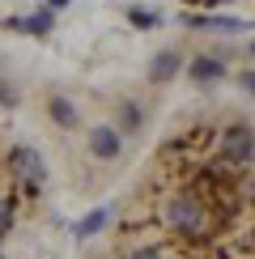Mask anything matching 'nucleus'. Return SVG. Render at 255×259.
Instances as JSON below:
<instances>
[{"label":"nucleus","mask_w":255,"mask_h":259,"mask_svg":"<svg viewBox=\"0 0 255 259\" xmlns=\"http://www.w3.org/2000/svg\"><path fill=\"white\" fill-rule=\"evenodd\" d=\"M5 170H9V179H13V187L21 191V196H38V191L47 187V161H42V153L30 149V145H13L9 149Z\"/></svg>","instance_id":"nucleus-2"},{"label":"nucleus","mask_w":255,"mask_h":259,"mask_svg":"<svg viewBox=\"0 0 255 259\" xmlns=\"http://www.w3.org/2000/svg\"><path fill=\"white\" fill-rule=\"evenodd\" d=\"M5 26H9V30H21V34L42 38V34H51V30H56V17H51V9H42V13H34V17H9Z\"/></svg>","instance_id":"nucleus-6"},{"label":"nucleus","mask_w":255,"mask_h":259,"mask_svg":"<svg viewBox=\"0 0 255 259\" xmlns=\"http://www.w3.org/2000/svg\"><path fill=\"white\" fill-rule=\"evenodd\" d=\"M247 56H251V60H255V42H251V51H247Z\"/></svg>","instance_id":"nucleus-15"},{"label":"nucleus","mask_w":255,"mask_h":259,"mask_svg":"<svg viewBox=\"0 0 255 259\" xmlns=\"http://www.w3.org/2000/svg\"><path fill=\"white\" fill-rule=\"evenodd\" d=\"M90 153L98 161H119L123 153V132L115 123H94L90 127Z\"/></svg>","instance_id":"nucleus-3"},{"label":"nucleus","mask_w":255,"mask_h":259,"mask_svg":"<svg viewBox=\"0 0 255 259\" xmlns=\"http://www.w3.org/2000/svg\"><path fill=\"white\" fill-rule=\"evenodd\" d=\"M0 106H5V111H13V106H17V94H13V85H0Z\"/></svg>","instance_id":"nucleus-13"},{"label":"nucleus","mask_w":255,"mask_h":259,"mask_svg":"<svg viewBox=\"0 0 255 259\" xmlns=\"http://www.w3.org/2000/svg\"><path fill=\"white\" fill-rule=\"evenodd\" d=\"M47 115H51V123H56V127H64V132L77 127V106L64 98V94H51V98H47Z\"/></svg>","instance_id":"nucleus-7"},{"label":"nucleus","mask_w":255,"mask_h":259,"mask_svg":"<svg viewBox=\"0 0 255 259\" xmlns=\"http://www.w3.org/2000/svg\"><path fill=\"white\" fill-rule=\"evenodd\" d=\"M238 90H247L251 98H255V68H242L238 72Z\"/></svg>","instance_id":"nucleus-12"},{"label":"nucleus","mask_w":255,"mask_h":259,"mask_svg":"<svg viewBox=\"0 0 255 259\" xmlns=\"http://www.w3.org/2000/svg\"><path fill=\"white\" fill-rule=\"evenodd\" d=\"M128 17H132V26H141V30H153L157 26V13H149V9H132Z\"/></svg>","instance_id":"nucleus-11"},{"label":"nucleus","mask_w":255,"mask_h":259,"mask_svg":"<svg viewBox=\"0 0 255 259\" xmlns=\"http://www.w3.org/2000/svg\"><path fill=\"white\" fill-rule=\"evenodd\" d=\"M212 153L234 170L255 166V123L251 119H226L212 127Z\"/></svg>","instance_id":"nucleus-1"},{"label":"nucleus","mask_w":255,"mask_h":259,"mask_svg":"<svg viewBox=\"0 0 255 259\" xmlns=\"http://www.w3.org/2000/svg\"><path fill=\"white\" fill-rule=\"evenodd\" d=\"M123 259H166V251L157 242H136V246H128Z\"/></svg>","instance_id":"nucleus-10"},{"label":"nucleus","mask_w":255,"mask_h":259,"mask_svg":"<svg viewBox=\"0 0 255 259\" xmlns=\"http://www.w3.org/2000/svg\"><path fill=\"white\" fill-rule=\"evenodd\" d=\"M119 115H123V132H128V136H136V132L145 127V111H141L136 102H123V106H119Z\"/></svg>","instance_id":"nucleus-9"},{"label":"nucleus","mask_w":255,"mask_h":259,"mask_svg":"<svg viewBox=\"0 0 255 259\" xmlns=\"http://www.w3.org/2000/svg\"><path fill=\"white\" fill-rule=\"evenodd\" d=\"M64 5H68V0H51V9H64Z\"/></svg>","instance_id":"nucleus-14"},{"label":"nucleus","mask_w":255,"mask_h":259,"mask_svg":"<svg viewBox=\"0 0 255 259\" xmlns=\"http://www.w3.org/2000/svg\"><path fill=\"white\" fill-rule=\"evenodd\" d=\"M187 77L196 85H217L221 77H226V60H221V56H196L187 64Z\"/></svg>","instance_id":"nucleus-5"},{"label":"nucleus","mask_w":255,"mask_h":259,"mask_svg":"<svg viewBox=\"0 0 255 259\" xmlns=\"http://www.w3.org/2000/svg\"><path fill=\"white\" fill-rule=\"evenodd\" d=\"M106 225H111V208H94V212H85V217L77 221V238H94V234H102Z\"/></svg>","instance_id":"nucleus-8"},{"label":"nucleus","mask_w":255,"mask_h":259,"mask_svg":"<svg viewBox=\"0 0 255 259\" xmlns=\"http://www.w3.org/2000/svg\"><path fill=\"white\" fill-rule=\"evenodd\" d=\"M0 259H5V255H0Z\"/></svg>","instance_id":"nucleus-16"},{"label":"nucleus","mask_w":255,"mask_h":259,"mask_svg":"<svg viewBox=\"0 0 255 259\" xmlns=\"http://www.w3.org/2000/svg\"><path fill=\"white\" fill-rule=\"evenodd\" d=\"M183 72V51H157L153 60H149V85H170Z\"/></svg>","instance_id":"nucleus-4"}]
</instances>
